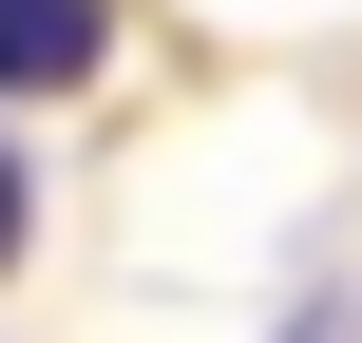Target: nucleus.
Listing matches in <instances>:
<instances>
[{
  "label": "nucleus",
  "mask_w": 362,
  "mask_h": 343,
  "mask_svg": "<svg viewBox=\"0 0 362 343\" xmlns=\"http://www.w3.org/2000/svg\"><path fill=\"white\" fill-rule=\"evenodd\" d=\"M115 57V0H0V95H76Z\"/></svg>",
  "instance_id": "obj_1"
},
{
  "label": "nucleus",
  "mask_w": 362,
  "mask_h": 343,
  "mask_svg": "<svg viewBox=\"0 0 362 343\" xmlns=\"http://www.w3.org/2000/svg\"><path fill=\"white\" fill-rule=\"evenodd\" d=\"M0 267H19V153H0Z\"/></svg>",
  "instance_id": "obj_2"
}]
</instances>
